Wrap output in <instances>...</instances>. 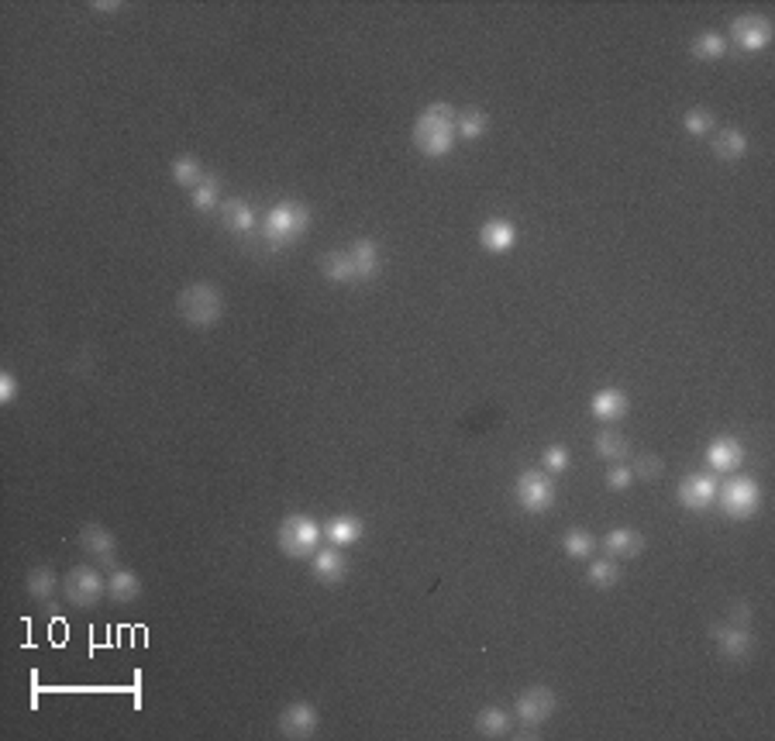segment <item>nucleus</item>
Returning <instances> with one entry per match:
<instances>
[{
	"instance_id": "obj_1",
	"label": "nucleus",
	"mask_w": 775,
	"mask_h": 741,
	"mask_svg": "<svg viewBox=\"0 0 775 741\" xmlns=\"http://www.w3.org/2000/svg\"><path fill=\"white\" fill-rule=\"evenodd\" d=\"M321 272L332 283H358V280H373L379 272V246L373 238H358L349 248L338 252H324L321 255Z\"/></svg>"
},
{
	"instance_id": "obj_2",
	"label": "nucleus",
	"mask_w": 775,
	"mask_h": 741,
	"mask_svg": "<svg viewBox=\"0 0 775 741\" xmlns=\"http://www.w3.org/2000/svg\"><path fill=\"white\" fill-rule=\"evenodd\" d=\"M455 117L459 111L452 108V104H427L421 111V117L414 121V145H418V152H424L427 159H442L452 152V145H455Z\"/></svg>"
},
{
	"instance_id": "obj_3",
	"label": "nucleus",
	"mask_w": 775,
	"mask_h": 741,
	"mask_svg": "<svg viewBox=\"0 0 775 741\" xmlns=\"http://www.w3.org/2000/svg\"><path fill=\"white\" fill-rule=\"evenodd\" d=\"M310 225V207L300 201H280L276 207H269V214L263 218V246L269 252H280L289 242L300 238V231Z\"/></svg>"
},
{
	"instance_id": "obj_4",
	"label": "nucleus",
	"mask_w": 775,
	"mask_h": 741,
	"mask_svg": "<svg viewBox=\"0 0 775 741\" xmlns=\"http://www.w3.org/2000/svg\"><path fill=\"white\" fill-rule=\"evenodd\" d=\"M177 311L190 328H214L224 314V297L214 283H190L179 290Z\"/></svg>"
},
{
	"instance_id": "obj_5",
	"label": "nucleus",
	"mask_w": 775,
	"mask_h": 741,
	"mask_svg": "<svg viewBox=\"0 0 775 741\" xmlns=\"http://www.w3.org/2000/svg\"><path fill=\"white\" fill-rule=\"evenodd\" d=\"M321 539H324V531H321L317 521L307 514H287L283 524H280V531H276V541H280L283 556H289V559H307V556H314V552L321 548Z\"/></svg>"
},
{
	"instance_id": "obj_6",
	"label": "nucleus",
	"mask_w": 775,
	"mask_h": 741,
	"mask_svg": "<svg viewBox=\"0 0 775 741\" xmlns=\"http://www.w3.org/2000/svg\"><path fill=\"white\" fill-rule=\"evenodd\" d=\"M717 500H720L724 514L731 517V521H748L762 507V487L754 483L752 476H731L728 483H720Z\"/></svg>"
},
{
	"instance_id": "obj_7",
	"label": "nucleus",
	"mask_w": 775,
	"mask_h": 741,
	"mask_svg": "<svg viewBox=\"0 0 775 741\" xmlns=\"http://www.w3.org/2000/svg\"><path fill=\"white\" fill-rule=\"evenodd\" d=\"M513 496L528 514H545L555 504V476L545 470H524L513 483Z\"/></svg>"
},
{
	"instance_id": "obj_8",
	"label": "nucleus",
	"mask_w": 775,
	"mask_h": 741,
	"mask_svg": "<svg viewBox=\"0 0 775 741\" xmlns=\"http://www.w3.org/2000/svg\"><path fill=\"white\" fill-rule=\"evenodd\" d=\"M104 593H108V580L93 565H76L63 580V597L73 607H93Z\"/></svg>"
},
{
	"instance_id": "obj_9",
	"label": "nucleus",
	"mask_w": 775,
	"mask_h": 741,
	"mask_svg": "<svg viewBox=\"0 0 775 741\" xmlns=\"http://www.w3.org/2000/svg\"><path fill=\"white\" fill-rule=\"evenodd\" d=\"M555 711H558V696L548 686H528L513 703V714L524 728H541Z\"/></svg>"
},
{
	"instance_id": "obj_10",
	"label": "nucleus",
	"mask_w": 775,
	"mask_h": 741,
	"mask_svg": "<svg viewBox=\"0 0 775 741\" xmlns=\"http://www.w3.org/2000/svg\"><path fill=\"white\" fill-rule=\"evenodd\" d=\"M737 46L741 52H762L772 42V22L765 14H741L731 22V39L728 46Z\"/></svg>"
},
{
	"instance_id": "obj_11",
	"label": "nucleus",
	"mask_w": 775,
	"mask_h": 741,
	"mask_svg": "<svg viewBox=\"0 0 775 741\" xmlns=\"http://www.w3.org/2000/svg\"><path fill=\"white\" fill-rule=\"evenodd\" d=\"M317 707L307 703V700H293L289 707L280 711V718H276V728H280V735L289 741H300V738H314L317 735Z\"/></svg>"
},
{
	"instance_id": "obj_12",
	"label": "nucleus",
	"mask_w": 775,
	"mask_h": 741,
	"mask_svg": "<svg viewBox=\"0 0 775 741\" xmlns=\"http://www.w3.org/2000/svg\"><path fill=\"white\" fill-rule=\"evenodd\" d=\"M717 490H720L717 472H693L679 483L676 496L686 511H707L710 504H717Z\"/></svg>"
},
{
	"instance_id": "obj_13",
	"label": "nucleus",
	"mask_w": 775,
	"mask_h": 741,
	"mask_svg": "<svg viewBox=\"0 0 775 741\" xmlns=\"http://www.w3.org/2000/svg\"><path fill=\"white\" fill-rule=\"evenodd\" d=\"M80 545H83V552H87L90 559L100 562V565H114V559H117V539L104 524H97V521H90V524L80 528Z\"/></svg>"
},
{
	"instance_id": "obj_14",
	"label": "nucleus",
	"mask_w": 775,
	"mask_h": 741,
	"mask_svg": "<svg viewBox=\"0 0 775 741\" xmlns=\"http://www.w3.org/2000/svg\"><path fill=\"white\" fill-rule=\"evenodd\" d=\"M707 466L713 472H720V476H728V472H737L745 466V445L731 438V435H720V438H713L707 445Z\"/></svg>"
},
{
	"instance_id": "obj_15",
	"label": "nucleus",
	"mask_w": 775,
	"mask_h": 741,
	"mask_svg": "<svg viewBox=\"0 0 775 741\" xmlns=\"http://www.w3.org/2000/svg\"><path fill=\"white\" fill-rule=\"evenodd\" d=\"M310 573H314V580H321V583L338 586L341 580H345V576H349V559L341 556V548H338V545L317 548V552L310 556Z\"/></svg>"
},
{
	"instance_id": "obj_16",
	"label": "nucleus",
	"mask_w": 775,
	"mask_h": 741,
	"mask_svg": "<svg viewBox=\"0 0 775 741\" xmlns=\"http://www.w3.org/2000/svg\"><path fill=\"white\" fill-rule=\"evenodd\" d=\"M710 634L720 645V655L728 659H748L754 651V634L748 631V625H717Z\"/></svg>"
},
{
	"instance_id": "obj_17",
	"label": "nucleus",
	"mask_w": 775,
	"mask_h": 741,
	"mask_svg": "<svg viewBox=\"0 0 775 741\" xmlns=\"http://www.w3.org/2000/svg\"><path fill=\"white\" fill-rule=\"evenodd\" d=\"M590 410H593V418H597V421H603V425H614V421H620V418L631 410V401H627V393H624V390L607 386V390H597V393H593Z\"/></svg>"
},
{
	"instance_id": "obj_18",
	"label": "nucleus",
	"mask_w": 775,
	"mask_h": 741,
	"mask_svg": "<svg viewBox=\"0 0 775 741\" xmlns=\"http://www.w3.org/2000/svg\"><path fill=\"white\" fill-rule=\"evenodd\" d=\"M513 242H517V228L507 218H489L487 225L479 228V246L487 248V252H496V255L510 252Z\"/></svg>"
},
{
	"instance_id": "obj_19",
	"label": "nucleus",
	"mask_w": 775,
	"mask_h": 741,
	"mask_svg": "<svg viewBox=\"0 0 775 741\" xmlns=\"http://www.w3.org/2000/svg\"><path fill=\"white\" fill-rule=\"evenodd\" d=\"M221 225H224V231H231V235H245V231H252V228H255V211H252V203L242 201V197L224 201L221 203Z\"/></svg>"
},
{
	"instance_id": "obj_20",
	"label": "nucleus",
	"mask_w": 775,
	"mask_h": 741,
	"mask_svg": "<svg viewBox=\"0 0 775 741\" xmlns=\"http://www.w3.org/2000/svg\"><path fill=\"white\" fill-rule=\"evenodd\" d=\"M603 545H607L610 559H634V556L644 548V539L634 531V528H614V531H607Z\"/></svg>"
},
{
	"instance_id": "obj_21",
	"label": "nucleus",
	"mask_w": 775,
	"mask_h": 741,
	"mask_svg": "<svg viewBox=\"0 0 775 741\" xmlns=\"http://www.w3.org/2000/svg\"><path fill=\"white\" fill-rule=\"evenodd\" d=\"M748 152V135L741 128H720L713 132V156L724 159V162H737V159Z\"/></svg>"
},
{
	"instance_id": "obj_22",
	"label": "nucleus",
	"mask_w": 775,
	"mask_h": 741,
	"mask_svg": "<svg viewBox=\"0 0 775 741\" xmlns=\"http://www.w3.org/2000/svg\"><path fill=\"white\" fill-rule=\"evenodd\" d=\"M362 531H366V524L358 521V517H349V514H338L328 521V528H324V539L338 545V548H345V545H355V541L362 539Z\"/></svg>"
},
{
	"instance_id": "obj_23",
	"label": "nucleus",
	"mask_w": 775,
	"mask_h": 741,
	"mask_svg": "<svg viewBox=\"0 0 775 741\" xmlns=\"http://www.w3.org/2000/svg\"><path fill=\"white\" fill-rule=\"evenodd\" d=\"M510 724H513V718L504 707H483L476 714V735L479 738H504V735H510Z\"/></svg>"
},
{
	"instance_id": "obj_24",
	"label": "nucleus",
	"mask_w": 775,
	"mask_h": 741,
	"mask_svg": "<svg viewBox=\"0 0 775 741\" xmlns=\"http://www.w3.org/2000/svg\"><path fill=\"white\" fill-rule=\"evenodd\" d=\"M142 593V580L134 576L132 569H114L111 580H108V597L114 604H134Z\"/></svg>"
},
{
	"instance_id": "obj_25",
	"label": "nucleus",
	"mask_w": 775,
	"mask_h": 741,
	"mask_svg": "<svg viewBox=\"0 0 775 741\" xmlns=\"http://www.w3.org/2000/svg\"><path fill=\"white\" fill-rule=\"evenodd\" d=\"M593 452H597L599 459H607V462H624V455H631V445H627V438L620 431L603 427L593 438Z\"/></svg>"
},
{
	"instance_id": "obj_26",
	"label": "nucleus",
	"mask_w": 775,
	"mask_h": 741,
	"mask_svg": "<svg viewBox=\"0 0 775 741\" xmlns=\"http://www.w3.org/2000/svg\"><path fill=\"white\" fill-rule=\"evenodd\" d=\"M693 59H700V63H713V59H724L728 56V39L720 35V31H703V35H696L693 39Z\"/></svg>"
},
{
	"instance_id": "obj_27",
	"label": "nucleus",
	"mask_w": 775,
	"mask_h": 741,
	"mask_svg": "<svg viewBox=\"0 0 775 741\" xmlns=\"http://www.w3.org/2000/svg\"><path fill=\"white\" fill-rule=\"evenodd\" d=\"M489 132V114L483 111V108H465V111H459V117H455V135L459 138H483Z\"/></svg>"
},
{
	"instance_id": "obj_28",
	"label": "nucleus",
	"mask_w": 775,
	"mask_h": 741,
	"mask_svg": "<svg viewBox=\"0 0 775 741\" xmlns=\"http://www.w3.org/2000/svg\"><path fill=\"white\" fill-rule=\"evenodd\" d=\"M24 586H28V593L35 597V600H42V604H48L52 600V593L59 590V576L48 569V565H35L31 573H28V580H24Z\"/></svg>"
},
{
	"instance_id": "obj_29",
	"label": "nucleus",
	"mask_w": 775,
	"mask_h": 741,
	"mask_svg": "<svg viewBox=\"0 0 775 741\" xmlns=\"http://www.w3.org/2000/svg\"><path fill=\"white\" fill-rule=\"evenodd\" d=\"M586 583L593 590H614L620 583V565L614 559H597L586 565Z\"/></svg>"
},
{
	"instance_id": "obj_30",
	"label": "nucleus",
	"mask_w": 775,
	"mask_h": 741,
	"mask_svg": "<svg viewBox=\"0 0 775 741\" xmlns=\"http://www.w3.org/2000/svg\"><path fill=\"white\" fill-rule=\"evenodd\" d=\"M593 548H597V539H593L586 528H569V531L562 535V552H565L569 559H590Z\"/></svg>"
},
{
	"instance_id": "obj_31",
	"label": "nucleus",
	"mask_w": 775,
	"mask_h": 741,
	"mask_svg": "<svg viewBox=\"0 0 775 741\" xmlns=\"http://www.w3.org/2000/svg\"><path fill=\"white\" fill-rule=\"evenodd\" d=\"M190 201H194L197 211H214V207H221V183H218V177L207 173V177L190 190Z\"/></svg>"
},
{
	"instance_id": "obj_32",
	"label": "nucleus",
	"mask_w": 775,
	"mask_h": 741,
	"mask_svg": "<svg viewBox=\"0 0 775 741\" xmlns=\"http://www.w3.org/2000/svg\"><path fill=\"white\" fill-rule=\"evenodd\" d=\"M169 173H173V180L177 186H186V190H194L207 173H203V166H200V159L194 156H179L173 159V166H169Z\"/></svg>"
},
{
	"instance_id": "obj_33",
	"label": "nucleus",
	"mask_w": 775,
	"mask_h": 741,
	"mask_svg": "<svg viewBox=\"0 0 775 741\" xmlns=\"http://www.w3.org/2000/svg\"><path fill=\"white\" fill-rule=\"evenodd\" d=\"M631 472H634L638 483H655V479H662L665 462L659 455H651V452H642V455L631 462Z\"/></svg>"
},
{
	"instance_id": "obj_34",
	"label": "nucleus",
	"mask_w": 775,
	"mask_h": 741,
	"mask_svg": "<svg viewBox=\"0 0 775 741\" xmlns=\"http://www.w3.org/2000/svg\"><path fill=\"white\" fill-rule=\"evenodd\" d=\"M683 128H686L689 135H696V138L713 135V128H717V117H713V111H710V108H693V111H686V117H683Z\"/></svg>"
},
{
	"instance_id": "obj_35",
	"label": "nucleus",
	"mask_w": 775,
	"mask_h": 741,
	"mask_svg": "<svg viewBox=\"0 0 775 741\" xmlns=\"http://www.w3.org/2000/svg\"><path fill=\"white\" fill-rule=\"evenodd\" d=\"M541 466L548 476H558V472L569 470V449L565 445H548V449L541 452Z\"/></svg>"
},
{
	"instance_id": "obj_36",
	"label": "nucleus",
	"mask_w": 775,
	"mask_h": 741,
	"mask_svg": "<svg viewBox=\"0 0 775 741\" xmlns=\"http://www.w3.org/2000/svg\"><path fill=\"white\" fill-rule=\"evenodd\" d=\"M631 483H634V472H631L627 462H614V466L607 470V487H610V490H617L620 494V490H627Z\"/></svg>"
},
{
	"instance_id": "obj_37",
	"label": "nucleus",
	"mask_w": 775,
	"mask_h": 741,
	"mask_svg": "<svg viewBox=\"0 0 775 741\" xmlns=\"http://www.w3.org/2000/svg\"><path fill=\"white\" fill-rule=\"evenodd\" d=\"M18 401V380H14V373H0V404H14Z\"/></svg>"
},
{
	"instance_id": "obj_38",
	"label": "nucleus",
	"mask_w": 775,
	"mask_h": 741,
	"mask_svg": "<svg viewBox=\"0 0 775 741\" xmlns=\"http://www.w3.org/2000/svg\"><path fill=\"white\" fill-rule=\"evenodd\" d=\"M734 625H748V621H752V607H745V604H737L734 607Z\"/></svg>"
},
{
	"instance_id": "obj_39",
	"label": "nucleus",
	"mask_w": 775,
	"mask_h": 741,
	"mask_svg": "<svg viewBox=\"0 0 775 741\" xmlns=\"http://www.w3.org/2000/svg\"><path fill=\"white\" fill-rule=\"evenodd\" d=\"M117 7H121V4H108V0H97V4H93V11H117Z\"/></svg>"
}]
</instances>
